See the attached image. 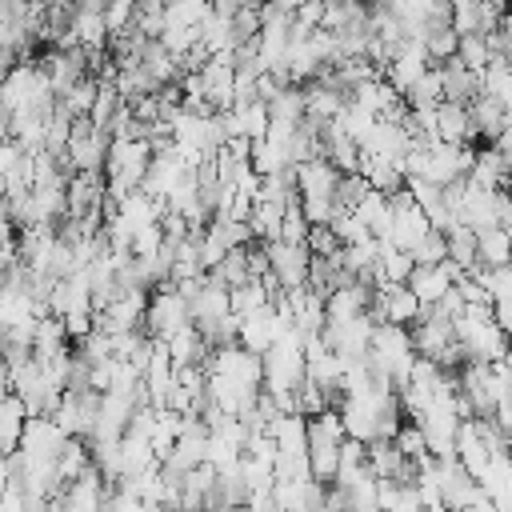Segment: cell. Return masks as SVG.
I'll list each match as a JSON object with an SVG mask.
<instances>
[{"instance_id":"cell-4","label":"cell","mask_w":512,"mask_h":512,"mask_svg":"<svg viewBox=\"0 0 512 512\" xmlns=\"http://www.w3.org/2000/svg\"><path fill=\"white\" fill-rule=\"evenodd\" d=\"M68 440H72V436H64L52 416H28V420H24V436H20V452H24V456L56 460Z\"/></svg>"},{"instance_id":"cell-16","label":"cell","mask_w":512,"mask_h":512,"mask_svg":"<svg viewBox=\"0 0 512 512\" xmlns=\"http://www.w3.org/2000/svg\"><path fill=\"white\" fill-rule=\"evenodd\" d=\"M68 332H64V320L60 316H36V328H32V356L36 360H48L56 352H68Z\"/></svg>"},{"instance_id":"cell-34","label":"cell","mask_w":512,"mask_h":512,"mask_svg":"<svg viewBox=\"0 0 512 512\" xmlns=\"http://www.w3.org/2000/svg\"><path fill=\"white\" fill-rule=\"evenodd\" d=\"M304 248H308V256H336L344 244L328 224H312L308 236H304Z\"/></svg>"},{"instance_id":"cell-18","label":"cell","mask_w":512,"mask_h":512,"mask_svg":"<svg viewBox=\"0 0 512 512\" xmlns=\"http://www.w3.org/2000/svg\"><path fill=\"white\" fill-rule=\"evenodd\" d=\"M140 68H144V76L160 88V84H172L176 76H180V68H176V56L160 44V40H148L144 44V52H140Z\"/></svg>"},{"instance_id":"cell-39","label":"cell","mask_w":512,"mask_h":512,"mask_svg":"<svg viewBox=\"0 0 512 512\" xmlns=\"http://www.w3.org/2000/svg\"><path fill=\"white\" fill-rule=\"evenodd\" d=\"M16 60H20V56H16L12 48H4V44H0V84H4V76L16 68Z\"/></svg>"},{"instance_id":"cell-10","label":"cell","mask_w":512,"mask_h":512,"mask_svg":"<svg viewBox=\"0 0 512 512\" xmlns=\"http://www.w3.org/2000/svg\"><path fill=\"white\" fill-rule=\"evenodd\" d=\"M436 140H448V144H476L472 120H468V104H452V100H440V104H436Z\"/></svg>"},{"instance_id":"cell-15","label":"cell","mask_w":512,"mask_h":512,"mask_svg":"<svg viewBox=\"0 0 512 512\" xmlns=\"http://www.w3.org/2000/svg\"><path fill=\"white\" fill-rule=\"evenodd\" d=\"M476 264H484V268L512 264V232L500 228V224L480 228V232H476Z\"/></svg>"},{"instance_id":"cell-28","label":"cell","mask_w":512,"mask_h":512,"mask_svg":"<svg viewBox=\"0 0 512 512\" xmlns=\"http://www.w3.org/2000/svg\"><path fill=\"white\" fill-rule=\"evenodd\" d=\"M228 300H232V312H236V316H248V312H256V308L272 304V296H268V288H264V280H260V276H256V280H248V284H240V288H232V292H228Z\"/></svg>"},{"instance_id":"cell-7","label":"cell","mask_w":512,"mask_h":512,"mask_svg":"<svg viewBox=\"0 0 512 512\" xmlns=\"http://www.w3.org/2000/svg\"><path fill=\"white\" fill-rule=\"evenodd\" d=\"M428 216H424V208H416V204H408V208H392V228H388V244L392 248H404V252H412L424 236H428Z\"/></svg>"},{"instance_id":"cell-9","label":"cell","mask_w":512,"mask_h":512,"mask_svg":"<svg viewBox=\"0 0 512 512\" xmlns=\"http://www.w3.org/2000/svg\"><path fill=\"white\" fill-rule=\"evenodd\" d=\"M292 168H296V196H332L336 192L340 172L324 156H312V160L292 164Z\"/></svg>"},{"instance_id":"cell-38","label":"cell","mask_w":512,"mask_h":512,"mask_svg":"<svg viewBox=\"0 0 512 512\" xmlns=\"http://www.w3.org/2000/svg\"><path fill=\"white\" fill-rule=\"evenodd\" d=\"M492 320L508 332V340H512V296H500V300H492Z\"/></svg>"},{"instance_id":"cell-13","label":"cell","mask_w":512,"mask_h":512,"mask_svg":"<svg viewBox=\"0 0 512 512\" xmlns=\"http://www.w3.org/2000/svg\"><path fill=\"white\" fill-rule=\"evenodd\" d=\"M404 284L416 292V300H420V304H436V300L452 288L448 260H444V264H416V268H412V276H408Z\"/></svg>"},{"instance_id":"cell-37","label":"cell","mask_w":512,"mask_h":512,"mask_svg":"<svg viewBox=\"0 0 512 512\" xmlns=\"http://www.w3.org/2000/svg\"><path fill=\"white\" fill-rule=\"evenodd\" d=\"M60 320H64L68 340H84V336L92 332V312H64Z\"/></svg>"},{"instance_id":"cell-30","label":"cell","mask_w":512,"mask_h":512,"mask_svg":"<svg viewBox=\"0 0 512 512\" xmlns=\"http://www.w3.org/2000/svg\"><path fill=\"white\" fill-rule=\"evenodd\" d=\"M452 4V32L456 36H468V32H480V0H448Z\"/></svg>"},{"instance_id":"cell-41","label":"cell","mask_w":512,"mask_h":512,"mask_svg":"<svg viewBox=\"0 0 512 512\" xmlns=\"http://www.w3.org/2000/svg\"><path fill=\"white\" fill-rule=\"evenodd\" d=\"M424 512H452L448 504H424Z\"/></svg>"},{"instance_id":"cell-3","label":"cell","mask_w":512,"mask_h":512,"mask_svg":"<svg viewBox=\"0 0 512 512\" xmlns=\"http://www.w3.org/2000/svg\"><path fill=\"white\" fill-rule=\"evenodd\" d=\"M204 276H208V272H204ZM188 308H192V324L200 328V336H208V332L232 312V300H228V288H224V284L204 280L200 292L188 300Z\"/></svg>"},{"instance_id":"cell-25","label":"cell","mask_w":512,"mask_h":512,"mask_svg":"<svg viewBox=\"0 0 512 512\" xmlns=\"http://www.w3.org/2000/svg\"><path fill=\"white\" fill-rule=\"evenodd\" d=\"M444 236H448V260H452V264H460V268L468 272V268L476 264V228H468V224H460V220H456Z\"/></svg>"},{"instance_id":"cell-40","label":"cell","mask_w":512,"mask_h":512,"mask_svg":"<svg viewBox=\"0 0 512 512\" xmlns=\"http://www.w3.org/2000/svg\"><path fill=\"white\" fill-rule=\"evenodd\" d=\"M500 364H504V368L512 372V340H508V352H504V360H500Z\"/></svg>"},{"instance_id":"cell-5","label":"cell","mask_w":512,"mask_h":512,"mask_svg":"<svg viewBox=\"0 0 512 512\" xmlns=\"http://www.w3.org/2000/svg\"><path fill=\"white\" fill-rule=\"evenodd\" d=\"M468 120H472V132H476V144H496L500 132L508 128V116H504V100L480 92L476 100H468Z\"/></svg>"},{"instance_id":"cell-1","label":"cell","mask_w":512,"mask_h":512,"mask_svg":"<svg viewBox=\"0 0 512 512\" xmlns=\"http://www.w3.org/2000/svg\"><path fill=\"white\" fill-rule=\"evenodd\" d=\"M184 324H192V308H188V300L176 292V284H156V288H148V312H144V336H156V340H164V336H172L176 328H184Z\"/></svg>"},{"instance_id":"cell-14","label":"cell","mask_w":512,"mask_h":512,"mask_svg":"<svg viewBox=\"0 0 512 512\" xmlns=\"http://www.w3.org/2000/svg\"><path fill=\"white\" fill-rule=\"evenodd\" d=\"M440 80H444V100H452V104H468L480 96V76L468 72L456 56L440 64Z\"/></svg>"},{"instance_id":"cell-24","label":"cell","mask_w":512,"mask_h":512,"mask_svg":"<svg viewBox=\"0 0 512 512\" xmlns=\"http://www.w3.org/2000/svg\"><path fill=\"white\" fill-rule=\"evenodd\" d=\"M280 220H284V204L256 200V204H252V216H248L252 240H276V236H280Z\"/></svg>"},{"instance_id":"cell-17","label":"cell","mask_w":512,"mask_h":512,"mask_svg":"<svg viewBox=\"0 0 512 512\" xmlns=\"http://www.w3.org/2000/svg\"><path fill=\"white\" fill-rule=\"evenodd\" d=\"M24 420H28V412H24V404H20V396H0V456H8V452H16L20 448V436H24Z\"/></svg>"},{"instance_id":"cell-12","label":"cell","mask_w":512,"mask_h":512,"mask_svg":"<svg viewBox=\"0 0 512 512\" xmlns=\"http://www.w3.org/2000/svg\"><path fill=\"white\" fill-rule=\"evenodd\" d=\"M164 348H168V356H172L176 368H184V364H204L208 352H212L196 324H184V328H176L172 336H164Z\"/></svg>"},{"instance_id":"cell-26","label":"cell","mask_w":512,"mask_h":512,"mask_svg":"<svg viewBox=\"0 0 512 512\" xmlns=\"http://www.w3.org/2000/svg\"><path fill=\"white\" fill-rule=\"evenodd\" d=\"M132 28H136L144 40H160V32H164V0H136V8H132Z\"/></svg>"},{"instance_id":"cell-32","label":"cell","mask_w":512,"mask_h":512,"mask_svg":"<svg viewBox=\"0 0 512 512\" xmlns=\"http://www.w3.org/2000/svg\"><path fill=\"white\" fill-rule=\"evenodd\" d=\"M412 260L416 264H444L448 260V236L436 232V228H428V236L412 248Z\"/></svg>"},{"instance_id":"cell-22","label":"cell","mask_w":512,"mask_h":512,"mask_svg":"<svg viewBox=\"0 0 512 512\" xmlns=\"http://www.w3.org/2000/svg\"><path fill=\"white\" fill-rule=\"evenodd\" d=\"M56 104H60L68 116H88L92 104H96V76H80V80H72V84L56 96Z\"/></svg>"},{"instance_id":"cell-19","label":"cell","mask_w":512,"mask_h":512,"mask_svg":"<svg viewBox=\"0 0 512 512\" xmlns=\"http://www.w3.org/2000/svg\"><path fill=\"white\" fill-rule=\"evenodd\" d=\"M208 280L224 284L228 292H232V288H240V284H248V280H256V276H252V268H248V244H244V248H228V252H224V260H220L216 268H208Z\"/></svg>"},{"instance_id":"cell-23","label":"cell","mask_w":512,"mask_h":512,"mask_svg":"<svg viewBox=\"0 0 512 512\" xmlns=\"http://www.w3.org/2000/svg\"><path fill=\"white\" fill-rule=\"evenodd\" d=\"M268 116L272 120H280V124H300L304 120V88L300 84H288V88H280L272 100H268Z\"/></svg>"},{"instance_id":"cell-27","label":"cell","mask_w":512,"mask_h":512,"mask_svg":"<svg viewBox=\"0 0 512 512\" xmlns=\"http://www.w3.org/2000/svg\"><path fill=\"white\" fill-rule=\"evenodd\" d=\"M456 60L468 68V72H484L488 68V60H492V52H488V44H484V32H468V36H460V44H456Z\"/></svg>"},{"instance_id":"cell-33","label":"cell","mask_w":512,"mask_h":512,"mask_svg":"<svg viewBox=\"0 0 512 512\" xmlns=\"http://www.w3.org/2000/svg\"><path fill=\"white\" fill-rule=\"evenodd\" d=\"M308 220H304V212H300V200H292L288 208H284V220H280V236L276 240H284V244H304V236H308Z\"/></svg>"},{"instance_id":"cell-31","label":"cell","mask_w":512,"mask_h":512,"mask_svg":"<svg viewBox=\"0 0 512 512\" xmlns=\"http://www.w3.org/2000/svg\"><path fill=\"white\" fill-rule=\"evenodd\" d=\"M328 228H332V232L340 236V244H356V240H364V236H372V232H368V224H364V220H360L356 212H340V208L332 212V220H328Z\"/></svg>"},{"instance_id":"cell-29","label":"cell","mask_w":512,"mask_h":512,"mask_svg":"<svg viewBox=\"0 0 512 512\" xmlns=\"http://www.w3.org/2000/svg\"><path fill=\"white\" fill-rule=\"evenodd\" d=\"M392 444H396L408 460H424V456H428V440H424V428H420L416 420L400 424V428H396V436H392Z\"/></svg>"},{"instance_id":"cell-21","label":"cell","mask_w":512,"mask_h":512,"mask_svg":"<svg viewBox=\"0 0 512 512\" xmlns=\"http://www.w3.org/2000/svg\"><path fill=\"white\" fill-rule=\"evenodd\" d=\"M420 40H424L428 64H444V60H452V56H456V44H460V36L452 32V24H432V20L424 24Z\"/></svg>"},{"instance_id":"cell-35","label":"cell","mask_w":512,"mask_h":512,"mask_svg":"<svg viewBox=\"0 0 512 512\" xmlns=\"http://www.w3.org/2000/svg\"><path fill=\"white\" fill-rule=\"evenodd\" d=\"M160 244H164L160 224H140V228H132L128 252H132V256H156V252H160Z\"/></svg>"},{"instance_id":"cell-6","label":"cell","mask_w":512,"mask_h":512,"mask_svg":"<svg viewBox=\"0 0 512 512\" xmlns=\"http://www.w3.org/2000/svg\"><path fill=\"white\" fill-rule=\"evenodd\" d=\"M368 308H372V284L364 280H352L324 296V320H352V316H364Z\"/></svg>"},{"instance_id":"cell-11","label":"cell","mask_w":512,"mask_h":512,"mask_svg":"<svg viewBox=\"0 0 512 512\" xmlns=\"http://www.w3.org/2000/svg\"><path fill=\"white\" fill-rule=\"evenodd\" d=\"M356 172L368 180L372 192H384V196H392L396 188L408 184L396 160H388V156H372V152H360V168H356Z\"/></svg>"},{"instance_id":"cell-2","label":"cell","mask_w":512,"mask_h":512,"mask_svg":"<svg viewBox=\"0 0 512 512\" xmlns=\"http://www.w3.org/2000/svg\"><path fill=\"white\" fill-rule=\"evenodd\" d=\"M264 252H268V272L276 276V284L284 292L292 288H304L308 284V248L304 244H284V240H264Z\"/></svg>"},{"instance_id":"cell-20","label":"cell","mask_w":512,"mask_h":512,"mask_svg":"<svg viewBox=\"0 0 512 512\" xmlns=\"http://www.w3.org/2000/svg\"><path fill=\"white\" fill-rule=\"evenodd\" d=\"M444 100V80H440V64H428L420 72V80L404 92V104L408 108H436Z\"/></svg>"},{"instance_id":"cell-36","label":"cell","mask_w":512,"mask_h":512,"mask_svg":"<svg viewBox=\"0 0 512 512\" xmlns=\"http://www.w3.org/2000/svg\"><path fill=\"white\" fill-rule=\"evenodd\" d=\"M296 200H300V212H304L308 224H328L332 212H336L332 196H296Z\"/></svg>"},{"instance_id":"cell-8","label":"cell","mask_w":512,"mask_h":512,"mask_svg":"<svg viewBox=\"0 0 512 512\" xmlns=\"http://www.w3.org/2000/svg\"><path fill=\"white\" fill-rule=\"evenodd\" d=\"M344 104H348V92H340V88H332L324 80H308L304 84V116L308 120H316V124L336 120L344 112Z\"/></svg>"}]
</instances>
